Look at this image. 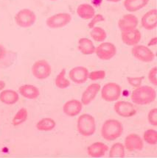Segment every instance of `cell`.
I'll list each match as a JSON object with an SVG mask.
<instances>
[{
    "label": "cell",
    "mask_w": 157,
    "mask_h": 158,
    "mask_svg": "<svg viewBox=\"0 0 157 158\" xmlns=\"http://www.w3.org/2000/svg\"><path fill=\"white\" fill-rule=\"evenodd\" d=\"M156 97V92L154 88L148 85H140L133 90L131 99L137 105H146L154 102Z\"/></svg>",
    "instance_id": "cell-1"
},
{
    "label": "cell",
    "mask_w": 157,
    "mask_h": 158,
    "mask_svg": "<svg viewBox=\"0 0 157 158\" xmlns=\"http://www.w3.org/2000/svg\"><path fill=\"white\" fill-rule=\"evenodd\" d=\"M123 132V124L116 119H108L102 125L101 136L104 140L108 141H112L119 138Z\"/></svg>",
    "instance_id": "cell-2"
},
{
    "label": "cell",
    "mask_w": 157,
    "mask_h": 158,
    "mask_svg": "<svg viewBox=\"0 0 157 158\" xmlns=\"http://www.w3.org/2000/svg\"><path fill=\"white\" fill-rule=\"evenodd\" d=\"M77 130L78 133L83 136L92 135L96 130V123L94 117L89 114L81 115L77 118Z\"/></svg>",
    "instance_id": "cell-3"
},
{
    "label": "cell",
    "mask_w": 157,
    "mask_h": 158,
    "mask_svg": "<svg viewBox=\"0 0 157 158\" xmlns=\"http://www.w3.org/2000/svg\"><path fill=\"white\" fill-rule=\"evenodd\" d=\"M121 94V87L115 82H108L101 89L102 99L108 102L117 101L120 99Z\"/></svg>",
    "instance_id": "cell-4"
},
{
    "label": "cell",
    "mask_w": 157,
    "mask_h": 158,
    "mask_svg": "<svg viewBox=\"0 0 157 158\" xmlns=\"http://www.w3.org/2000/svg\"><path fill=\"white\" fill-rule=\"evenodd\" d=\"M36 16L35 13L30 9H22L19 10L15 16V22L20 27L28 28L35 24Z\"/></svg>",
    "instance_id": "cell-5"
},
{
    "label": "cell",
    "mask_w": 157,
    "mask_h": 158,
    "mask_svg": "<svg viewBox=\"0 0 157 158\" xmlns=\"http://www.w3.org/2000/svg\"><path fill=\"white\" fill-rule=\"evenodd\" d=\"M32 74L38 80L48 78L52 73V68L46 60H39L35 62L31 68Z\"/></svg>",
    "instance_id": "cell-6"
},
{
    "label": "cell",
    "mask_w": 157,
    "mask_h": 158,
    "mask_svg": "<svg viewBox=\"0 0 157 158\" xmlns=\"http://www.w3.org/2000/svg\"><path fill=\"white\" fill-rule=\"evenodd\" d=\"M72 20L70 14L67 13H59L46 19V24L51 29L62 28L69 24Z\"/></svg>",
    "instance_id": "cell-7"
},
{
    "label": "cell",
    "mask_w": 157,
    "mask_h": 158,
    "mask_svg": "<svg viewBox=\"0 0 157 158\" xmlns=\"http://www.w3.org/2000/svg\"><path fill=\"white\" fill-rule=\"evenodd\" d=\"M132 55L139 61L144 63L152 62L155 59V55L149 47L144 45H135L131 49Z\"/></svg>",
    "instance_id": "cell-8"
},
{
    "label": "cell",
    "mask_w": 157,
    "mask_h": 158,
    "mask_svg": "<svg viewBox=\"0 0 157 158\" xmlns=\"http://www.w3.org/2000/svg\"><path fill=\"white\" fill-rule=\"evenodd\" d=\"M97 57L102 60H108L113 58L117 53V48L113 44L108 42H103L95 48Z\"/></svg>",
    "instance_id": "cell-9"
},
{
    "label": "cell",
    "mask_w": 157,
    "mask_h": 158,
    "mask_svg": "<svg viewBox=\"0 0 157 158\" xmlns=\"http://www.w3.org/2000/svg\"><path fill=\"white\" fill-rule=\"evenodd\" d=\"M115 113L123 118H129L137 113L134 106L132 104L125 101H119L114 106Z\"/></svg>",
    "instance_id": "cell-10"
},
{
    "label": "cell",
    "mask_w": 157,
    "mask_h": 158,
    "mask_svg": "<svg viewBox=\"0 0 157 158\" xmlns=\"http://www.w3.org/2000/svg\"><path fill=\"white\" fill-rule=\"evenodd\" d=\"M89 71L86 67L77 66L72 69L69 72V77L73 82L77 85L83 84L89 79Z\"/></svg>",
    "instance_id": "cell-11"
},
{
    "label": "cell",
    "mask_w": 157,
    "mask_h": 158,
    "mask_svg": "<svg viewBox=\"0 0 157 158\" xmlns=\"http://www.w3.org/2000/svg\"><path fill=\"white\" fill-rule=\"evenodd\" d=\"M141 37V32L137 28L124 30L121 33V38L123 43L131 47L137 45L140 41Z\"/></svg>",
    "instance_id": "cell-12"
},
{
    "label": "cell",
    "mask_w": 157,
    "mask_h": 158,
    "mask_svg": "<svg viewBox=\"0 0 157 158\" xmlns=\"http://www.w3.org/2000/svg\"><path fill=\"white\" fill-rule=\"evenodd\" d=\"M125 149L129 152L140 151L143 149V140L137 134H130L125 138Z\"/></svg>",
    "instance_id": "cell-13"
},
{
    "label": "cell",
    "mask_w": 157,
    "mask_h": 158,
    "mask_svg": "<svg viewBox=\"0 0 157 158\" xmlns=\"http://www.w3.org/2000/svg\"><path fill=\"white\" fill-rule=\"evenodd\" d=\"M142 27L147 30H153L157 26V10L152 9L143 15L141 19Z\"/></svg>",
    "instance_id": "cell-14"
},
{
    "label": "cell",
    "mask_w": 157,
    "mask_h": 158,
    "mask_svg": "<svg viewBox=\"0 0 157 158\" xmlns=\"http://www.w3.org/2000/svg\"><path fill=\"white\" fill-rule=\"evenodd\" d=\"M83 109V104L77 99H71L63 106V111L66 115L70 117L77 116Z\"/></svg>",
    "instance_id": "cell-15"
},
{
    "label": "cell",
    "mask_w": 157,
    "mask_h": 158,
    "mask_svg": "<svg viewBox=\"0 0 157 158\" xmlns=\"http://www.w3.org/2000/svg\"><path fill=\"white\" fill-rule=\"evenodd\" d=\"M100 88V85L98 83H92L89 85L86 89L83 91L81 96V102L83 105H88L92 102L97 94L99 93Z\"/></svg>",
    "instance_id": "cell-16"
},
{
    "label": "cell",
    "mask_w": 157,
    "mask_h": 158,
    "mask_svg": "<svg viewBox=\"0 0 157 158\" xmlns=\"http://www.w3.org/2000/svg\"><path fill=\"white\" fill-rule=\"evenodd\" d=\"M139 20L137 16L133 14H125L119 20L118 27L121 31H124V30L137 28Z\"/></svg>",
    "instance_id": "cell-17"
},
{
    "label": "cell",
    "mask_w": 157,
    "mask_h": 158,
    "mask_svg": "<svg viewBox=\"0 0 157 158\" xmlns=\"http://www.w3.org/2000/svg\"><path fill=\"white\" fill-rule=\"evenodd\" d=\"M108 151V146L102 142H95L87 148V154L92 157H101Z\"/></svg>",
    "instance_id": "cell-18"
},
{
    "label": "cell",
    "mask_w": 157,
    "mask_h": 158,
    "mask_svg": "<svg viewBox=\"0 0 157 158\" xmlns=\"http://www.w3.org/2000/svg\"><path fill=\"white\" fill-rule=\"evenodd\" d=\"M19 92L23 97L28 99H36L40 95L38 88L33 85H23L19 87Z\"/></svg>",
    "instance_id": "cell-19"
},
{
    "label": "cell",
    "mask_w": 157,
    "mask_h": 158,
    "mask_svg": "<svg viewBox=\"0 0 157 158\" xmlns=\"http://www.w3.org/2000/svg\"><path fill=\"white\" fill-rule=\"evenodd\" d=\"M18 93L13 90H4L0 93V102L7 105H14L19 101Z\"/></svg>",
    "instance_id": "cell-20"
},
{
    "label": "cell",
    "mask_w": 157,
    "mask_h": 158,
    "mask_svg": "<svg viewBox=\"0 0 157 158\" xmlns=\"http://www.w3.org/2000/svg\"><path fill=\"white\" fill-rule=\"evenodd\" d=\"M95 47L90 39L86 38H82L78 40L77 49L84 55H90L94 53Z\"/></svg>",
    "instance_id": "cell-21"
},
{
    "label": "cell",
    "mask_w": 157,
    "mask_h": 158,
    "mask_svg": "<svg viewBox=\"0 0 157 158\" xmlns=\"http://www.w3.org/2000/svg\"><path fill=\"white\" fill-rule=\"evenodd\" d=\"M77 14L83 20H89L95 15V10L89 4H81L77 7Z\"/></svg>",
    "instance_id": "cell-22"
},
{
    "label": "cell",
    "mask_w": 157,
    "mask_h": 158,
    "mask_svg": "<svg viewBox=\"0 0 157 158\" xmlns=\"http://www.w3.org/2000/svg\"><path fill=\"white\" fill-rule=\"evenodd\" d=\"M149 0H125L124 7L129 12H136L148 5Z\"/></svg>",
    "instance_id": "cell-23"
},
{
    "label": "cell",
    "mask_w": 157,
    "mask_h": 158,
    "mask_svg": "<svg viewBox=\"0 0 157 158\" xmlns=\"http://www.w3.org/2000/svg\"><path fill=\"white\" fill-rule=\"evenodd\" d=\"M55 126V121L51 118H44L38 121L36 124L37 130L41 132H50L53 130Z\"/></svg>",
    "instance_id": "cell-24"
},
{
    "label": "cell",
    "mask_w": 157,
    "mask_h": 158,
    "mask_svg": "<svg viewBox=\"0 0 157 158\" xmlns=\"http://www.w3.org/2000/svg\"><path fill=\"white\" fill-rule=\"evenodd\" d=\"M66 69H63L60 71L59 74L56 76L55 80V85L60 89H66L70 85V82L66 77Z\"/></svg>",
    "instance_id": "cell-25"
},
{
    "label": "cell",
    "mask_w": 157,
    "mask_h": 158,
    "mask_svg": "<svg viewBox=\"0 0 157 158\" xmlns=\"http://www.w3.org/2000/svg\"><path fill=\"white\" fill-rule=\"evenodd\" d=\"M28 117V110L24 107H22V108L19 109L18 112L15 113L14 117L12 119V124L15 127L19 126L27 121Z\"/></svg>",
    "instance_id": "cell-26"
},
{
    "label": "cell",
    "mask_w": 157,
    "mask_h": 158,
    "mask_svg": "<svg viewBox=\"0 0 157 158\" xmlns=\"http://www.w3.org/2000/svg\"><path fill=\"white\" fill-rule=\"evenodd\" d=\"M125 146L121 143H116L111 146L108 157H125Z\"/></svg>",
    "instance_id": "cell-27"
},
{
    "label": "cell",
    "mask_w": 157,
    "mask_h": 158,
    "mask_svg": "<svg viewBox=\"0 0 157 158\" xmlns=\"http://www.w3.org/2000/svg\"><path fill=\"white\" fill-rule=\"evenodd\" d=\"M90 36L97 42H103L106 39V32L100 27H94L90 32Z\"/></svg>",
    "instance_id": "cell-28"
},
{
    "label": "cell",
    "mask_w": 157,
    "mask_h": 158,
    "mask_svg": "<svg viewBox=\"0 0 157 158\" xmlns=\"http://www.w3.org/2000/svg\"><path fill=\"white\" fill-rule=\"evenodd\" d=\"M143 139L147 143L150 144V145H156L157 132L152 129L147 130L143 134Z\"/></svg>",
    "instance_id": "cell-29"
},
{
    "label": "cell",
    "mask_w": 157,
    "mask_h": 158,
    "mask_svg": "<svg viewBox=\"0 0 157 158\" xmlns=\"http://www.w3.org/2000/svg\"><path fill=\"white\" fill-rule=\"evenodd\" d=\"M106 73L104 70L94 71L89 74V79H90V80L92 81L103 80V79L106 77Z\"/></svg>",
    "instance_id": "cell-30"
},
{
    "label": "cell",
    "mask_w": 157,
    "mask_h": 158,
    "mask_svg": "<svg viewBox=\"0 0 157 158\" xmlns=\"http://www.w3.org/2000/svg\"><path fill=\"white\" fill-rule=\"evenodd\" d=\"M144 80V77H129L127 78V81L129 85L134 88H137L141 85L142 84V80Z\"/></svg>",
    "instance_id": "cell-31"
},
{
    "label": "cell",
    "mask_w": 157,
    "mask_h": 158,
    "mask_svg": "<svg viewBox=\"0 0 157 158\" xmlns=\"http://www.w3.org/2000/svg\"><path fill=\"white\" fill-rule=\"evenodd\" d=\"M148 122L150 123L153 126H157V109L154 108L152 109L148 113Z\"/></svg>",
    "instance_id": "cell-32"
},
{
    "label": "cell",
    "mask_w": 157,
    "mask_h": 158,
    "mask_svg": "<svg viewBox=\"0 0 157 158\" xmlns=\"http://www.w3.org/2000/svg\"><path fill=\"white\" fill-rule=\"evenodd\" d=\"M105 20L104 16L101 14H95L93 16L92 19H91V21L88 24V27L90 29H92L94 27H95L96 24H98V22H103Z\"/></svg>",
    "instance_id": "cell-33"
},
{
    "label": "cell",
    "mask_w": 157,
    "mask_h": 158,
    "mask_svg": "<svg viewBox=\"0 0 157 158\" xmlns=\"http://www.w3.org/2000/svg\"><path fill=\"white\" fill-rule=\"evenodd\" d=\"M156 73H157V69L156 66H154V68H152L149 71L148 73V80L151 84H153L154 85H157V79H156Z\"/></svg>",
    "instance_id": "cell-34"
},
{
    "label": "cell",
    "mask_w": 157,
    "mask_h": 158,
    "mask_svg": "<svg viewBox=\"0 0 157 158\" xmlns=\"http://www.w3.org/2000/svg\"><path fill=\"white\" fill-rule=\"evenodd\" d=\"M6 52L7 51L6 49H5V47L2 45V44H0V60L5 57V55H6Z\"/></svg>",
    "instance_id": "cell-35"
},
{
    "label": "cell",
    "mask_w": 157,
    "mask_h": 158,
    "mask_svg": "<svg viewBox=\"0 0 157 158\" xmlns=\"http://www.w3.org/2000/svg\"><path fill=\"white\" fill-rule=\"evenodd\" d=\"M156 42H157V39H156V38L155 37L154 38H152V39L150 40V42H149V44H148V46H156Z\"/></svg>",
    "instance_id": "cell-36"
},
{
    "label": "cell",
    "mask_w": 157,
    "mask_h": 158,
    "mask_svg": "<svg viewBox=\"0 0 157 158\" xmlns=\"http://www.w3.org/2000/svg\"><path fill=\"white\" fill-rule=\"evenodd\" d=\"M5 86H6L5 82L2 80H0V91H1V90H2L4 88H5Z\"/></svg>",
    "instance_id": "cell-37"
},
{
    "label": "cell",
    "mask_w": 157,
    "mask_h": 158,
    "mask_svg": "<svg viewBox=\"0 0 157 158\" xmlns=\"http://www.w3.org/2000/svg\"><path fill=\"white\" fill-rule=\"evenodd\" d=\"M108 2H120L121 0H107Z\"/></svg>",
    "instance_id": "cell-38"
},
{
    "label": "cell",
    "mask_w": 157,
    "mask_h": 158,
    "mask_svg": "<svg viewBox=\"0 0 157 158\" xmlns=\"http://www.w3.org/2000/svg\"><path fill=\"white\" fill-rule=\"evenodd\" d=\"M50 1H52V2H55V1H57V0H50Z\"/></svg>",
    "instance_id": "cell-39"
}]
</instances>
